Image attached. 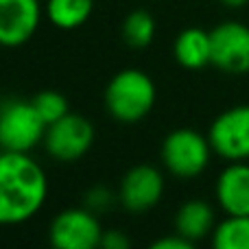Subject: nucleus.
Returning <instances> with one entry per match:
<instances>
[{
    "label": "nucleus",
    "mask_w": 249,
    "mask_h": 249,
    "mask_svg": "<svg viewBox=\"0 0 249 249\" xmlns=\"http://www.w3.org/2000/svg\"><path fill=\"white\" fill-rule=\"evenodd\" d=\"M48 179L29 153H0V225L11 228L31 221L44 208Z\"/></svg>",
    "instance_id": "nucleus-1"
},
{
    "label": "nucleus",
    "mask_w": 249,
    "mask_h": 249,
    "mask_svg": "<svg viewBox=\"0 0 249 249\" xmlns=\"http://www.w3.org/2000/svg\"><path fill=\"white\" fill-rule=\"evenodd\" d=\"M158 99L153 79L140 68L118 70L105 88V109L118 123H138L149 116Z\"/></svg>",
    "instance_id": "nucleus-2"
},
{
    "label": "nucleus",
    "mask_w": 249,
    "mask_h": 249,
    "mask_svg": "<svg viewBox=\"0 0 249 249\" xmlns=\"http://www.w3.org/2000/svg\"><path fill=\"white\" fill-rule=\"evenodd\" d=\"M212 144L208 136L195 129L181 127L171 131L162 142L160 158L162 164L177 179H195L199 177L212 160Z\"/></svg>",
    "instance_id": "nucleus-3"
},
{
    "label": "nucleus",
    "mask_w": 249,
    "mask_h": 249,
    "mask_svg": "<svg viewBox=\"0 0 249 249\" xmlns=\"http://www.w3.org/2000/svg\"><path fill=\"white\" fill-rule=\"evenodd\" d=\"M46 123L37 114L33 101L7 99L0 103V151L31 153L42 144Z\"/></svg>",
    "instance_id": "nucleus-4"
},
{
    "label": "nucleus",
    "mask_w": 249,
    "mask_h": 249,
    "mask_svg": "<svg viewBox=\"0 0 249 249\" xmlns=\"http://www.w3.org/2000/svg\"><path fill=\"white\" fill-rule=\"evenodd\" d=\"M94 124L81 114H66L64 118L51 123L44 133V151L53 160L72 164L81 160L94 144Z\"/></svg>",
    "instance_id": "nucleus-5"
},
{
    "label": "nucleus",
    "mask_w": 249,
    "mask_h": 249,
    "mask_svg": "<svg viewBox=\"0 0 249 249\" xmlns=\"http://www.w3.org/2000/svg\"><path fill=\"white\" fill-rule=\"evenodd\" d=\"M101 216L86 206L57 212L48 228V241L57 249H96L103 238Z\"/></svg>",
    "instance_id": "nucleus-6"
},
{
    "label": "nucleus",
    "mask_w": 249,
    "mask_h": 249,
    "mask_svg": "<svg viewBox=\"0 0 249 249\" xmlns=\"http://www.w3.org/2000/svg\"><path fill=\"white\" fill-rule=\"evenodd\" d=\"M214 155L225 162L249 160V103L234 105L221 112L208 129Z\"/></svg>",
    "instance_id": "nucleus-7"
},
{
    "label": "nucleus",
    "mask_w": 249,
    "mask_h": 249,
    "mask_svg": "<svg viewBox=\"0 0 249 249\" xmlns=\"http://www.w3.org/2000/svg\"><path fill=\"white\" fill-rule=\"evenodd\" d=\"M210 39L214 68L232 77L249 72V26L245 22H221L210 31Z\"/></svg>",
    "instance_id": "nucleus-8"
},
{
    "label": "nucleus",
    "mask_w": 249,
    "mask_h": 249,
    "mask_svg": "<svg viewBox=\"0 0 249 249\" xmlns=\"http://www.w3.org/2000/svg\"><path fill=\"white\" fill-rule=\"evenodd\" d=\"M164 197V175L151 164H136L123 175L118 186L121 206L131 214L149 212Z\"/></svg>",
    "instance_id": "nucleus-9"
},
{
    "label": "nucleus",
    "mask_w": 249,
    "mask_h": 249,
    "mask_svg": "<svg viewBox=\"0 0 249 249\" xmlns=\"http://www.w3.org/2000/svg\"><path fill=\"white\" fill-rule=\"evenodd\" d=\"M42 22L39 0H0V46H24L37 33Z\"/></svg>",
    "instance_id": "nucleus-10"
},
{
    "label": "nucleus",
    "mask_w": 249,
    "mask_h": 249,
    "mask_svg": "<svg viewBox=\"0 0 249 249\" xmlns=\"http://www.w3.org/2000/svg\"><path fill=\"white\" fill-rule=\"evenodd\" d=\"M214 197L225 214L249 216V160L228 162L214 181Z\"/></svg>",
    "instance_id": "nucleus-11"
},
{
    "label": "nucleus",
    "mask_w": 249,
    "mask_h": 249,
    "mask_svg": "<svg viewBox=\"0 0 249 249\" xmlns=\"http://www.w3.org/2000/svg\"><path fill=\"white\" fill-rule=\"evenodd\" d=\"M216 228L214 208L203 199H190L175 212V232L197 245L206 236H212Z\"/></svg>",
    "instance_id": "nucleus-12"
},
{
    "label": "nucleus",
    "mask_w": 249,
    "mask_h": 249,
    "mask_svg": "<svg viewBox=\"0 0 249 249\" xmlns=\"http://www.w3.org/2000/svg\"><path fill=\"white\" fill-rule=\"evenodd\" d=\"M175 61L186 70H201L212 64V39L210 31L188 26L175 37L173 44Z\"/></svg>",
    "instance_id": "nucleus-13"
},
{
    "label": "nucleus",
    "mask_w": 249,
    "mask_h": 249,
    "mask_svg": "<svg viewBox=\"0 0 249 249\" xmlns=\"http://www.w3.org/2000/svg\"><path fill=\"white\" fill-rule=\"evenodd\" d=\"M94 0H46V18L55 29L74 31L92 16Z\"/></svg>",
    "instance_id": "nucleus-14"
},
{
    "label": "nucleus",
    "mask_w": 249,
    "mask_h": 249,
    "mask_svg": "<svg viewBox=\"0 0 249 249\" xmlns=\"http://www.w3.org/2000/svg\"><path fill=\"white\" fill-rule=\"evenodd\" d=\"M212 245L216 249H249V216L225 214L212 232Z\"/></svg>",
    "instance_id": "nucleus-15"
},
{
    "label": "nucleus",
    "mask_w": 249,
    "mask_h": 249,
    "mask_svg": "<svg viewBox=\"0 0 249 249\" xmlns=\"http://www.w3.org/2000/svg\"><path fill=\"white\" fill-rule=\"evenodd\" d=\"M155 37V18L144 9L131 11L123 22V39L131 48H146Z\"/></svg>",
    "instance_id": "nucleus-16"
},
{
    "label": "nucleus",
    "mask_w": 249,
    "mask_h": 249,
    "mask_svg": "<svg viewBox=\"0 0 249 249\" xmlns=\"http://www.w3.org/2000/svg\"><path fill=\"white\" fill-rule=\"evenodd\" d=\"M31 101H33L37 114L42 116V121L46 123V127L51 123L64 118L66 114H70L68 99H66L61 92H57V90H42V92H37Z\"/></svg>",
    "instance_id": "nucleus-17"
},
{
    "label": "nucleus",
    "mask_w": 249,
    "mask_h": 249,
    "mask_svg": "<svg viewBox=\"0 0 249 249\" xmlns=\"http://www.w3.org/2000/svg\"><path fill=\"white\" fill-rule=\"evenodd\" d=\"M118 203H121L118 193L109 190L107 186H92V188L83 195L81 206H86L88 210H92L94 214L101 216V214H107L109 210H114Z\"/></svg>",
    "instance_id": "nucleus-18"
},
{
    "label": "nucleus",
    "mask_w": 249,
    "mask_h": 249,
    "mask_svg": "<svg viewBox=\"0 0 249 249\" xmlns=\"http://www.w3.org/2000/svg\"><path fill=\"white\" fill-rule=\"evenodd\" d=\"M195 243H190L188 238H184L181 234H173V236H164V238H158V241L151 243L153 249H193Z\"/></svg>",
    "instance_id": "nucleus-19"
},
{
    "label": "nucleus",
    "mask_w": 249,
    "mask_h": 249,
    "mask_svg": "<svg viewBox=\"0 0 249 249\" xmlns=\"http://www.w3.org/2000/svg\"><path fill=\"white\" fill-rule=\"evenodd\" d=\"M129 245H131V241L121 230H107V232H103V238H101V247L105 249H127Z\"/></svg>",
    "instance_id": "nucleus-20"
},
{
    "label": "nucleus",
    "mask_w": 249,
    "mask_h": 249,
    "mask_svg": "<svg viewBox=\"0 0 249 249\" xmlns=\"http://www.w3.org/2000/svg\"><path fill=\"white\" fill-rule=\"evenodd\" d=\"M219 2L228 9H243L249 4V0H219Z\"/></svg>",
    "instance_id": "nucleus-21"
},
{
    "label": "nucleus",
    "mask_w": 249,
    "mask_h": 249,
    "mask_svg": "<svg viewBox=\"0 0 249 249\" xmlns=\"http://www.w3.org/2000/svg\"><path fill=\"white\" fill-rule=\"evenodd\" d=\"M0 153H2V151H0Z\"/></svg>",
    "instance_id": "nucleus-22"
}]
</instances>
